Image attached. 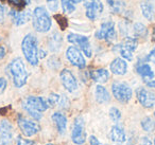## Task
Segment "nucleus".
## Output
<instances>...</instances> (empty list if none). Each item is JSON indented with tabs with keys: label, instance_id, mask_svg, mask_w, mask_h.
<instances>
[{
	"label": "nucleus",
	"instance_id": "obj_1",
	"mask_svg": "<svg viewBox=\"0 0 155 145\" xmlns=\"http://www.w3.org/2000/svg\"><path fill=\"white\" fill-rule=\"evenodd\" d=\"M22 107L33 120L39 121L43 118V112L47 110L49 105L44 98L31 95L22 101Z\"/></svg>",
	"mask_w": 155,
	"mask_h": 145
},
{
	"label": "nucleus",
	"instance_id": "obj_2",
	"mask_svg": "<svg viewBox=\"0 0 155 145\" xmlns=\"http://www.w3.org/2000/svg\"><path fill=\"white\" fill-rule=\"evenodd\" d=\"M9 71L16 88H21L26 85L28 79V72L21 58H15L12 60L11 64L9 65Z\"/></svg>",
	"mask_w": 155,
	"mask_h": 145
},
{
	"label": "nucleus",
	"instance_id": "obj_3",
	"mask_svg": "<svg viewBox=\"0 0 155 145\" xmlns=\"http://www.w3.org/2000/svg\"><path fill=\"white\" fill-rule=\"evenodd\" d=\"M21 50L26 60L32 66L38 64V49H37V39L34 35L28 34L25 36L21 43Z\"/></svg>",
	"mask_w": 155,
	"mask_h": 145
},
{
	"label": "nucleus",
	"instance_id": "obj_4",
	"mask_svg": "<svg viewBox=\"0 0 155 145\" xmlns=\"http://www.w3.org/2000/svg\"><path fill=\"white\" fill-rule=\"evenodd\" d=\"M32 24L33 28L41 33H46L51 28V17L48 11L44 7H37L33 11L32 14Z\"/></svg>",
	"mask_w": 155,
	"mask_h": 145
},
{
	"label": "nucleus",
	"instance_id": "obj_5",
	"mask_svg": "<svg viewBox=\"0 0 155 145\" xmlns=\"http://www.w3.org/2000/svg\"><path fill=\"white\" fill-rule=\"evenodd\" d=\"M138 47V40L135 37L127 36L122 40V43L116 45L114 48L115 51H118L122 58L132 62L133 60V53Z\"/></svg>",
	"mask_w": 155,
	"mask_h": 145
},
{
	"label": "nucleus",
	"instance_id": "obj_6",
	"mask_svg": "<svg viewBox=\"0 0 155 145\" xmlns=\"http://www.w3.org/2000/svg\"><path fill=\"white\" fill-rule=\"evenodd\" d=\"M112 91L115 98L120 103H127L132 98V88L123 82H115L112 86Z\"/></svg>",
	"mask_w": 155,
	"mask_h": 145
},
{
	"label": "nucleus",
	"instance_id": "obj_7",
	"mask_svg": "<svg viewBox=\"0 0 155 145\" xmlns=\"http://www.w3.org/2000/svg\"><path fill=\"white\" fill-rule=\"evenodd\" d=\"M71 139H72V142L77 145H82L85 143V140H86L85 124H84V120L81 117L75 118L74 122H73Z\"/></svg>",
	"mask_w": 155,
	"mask_h": 145
},
{
	"label": "nucleus",
	"instance_id": "obj_8",
	"mask_svg": "<svg viewBox=\"0 0 155 145\" xmlns=\"http://www.w3.org/2000/svg\"><path fill=\"white\" fill-rule=\"evenodd\" d=\"M96 37L98 39H104L107 43H113L117 37L114 22L113 21L103 22L99 30L96 32Z\"/></svg>",
	"mask_w": 155,
	"mask_h": 145
},
{
	"label": "nucleus",
	"instance_id": "obj_9",
	"mask_svg": "<svg viewBox=\"0 0 155 145\" xmlns=\"http://www.w3.org/2000/svg\"><path fill=\"white\" fill-rule=\"evenodd\" d=\"M69 43L73 44V45L78 46V47L80 48L84 54L87 56V57H91V44H89V39L87 38L86 36H83V35H79V34H71L68 35L67 37Z\"/></svg>",
	"mask_w": 155,
	"mask_h": 145
},
{
	"label": "nucleus",
	"instance_id": "obj_10",
	"mask_svg": "<svg viewBox=\"0 0 155 145\" xmlns=\"http://www.w3.org/2000/svg\"><path fill=\"white\" fill-rule=\"evenodd\" d=\"M18 126H19L20 130L22 131V134L27 137H31L33 134H36L37 132L41 130L39 125L33 120H28L26 118L19 115L18 117Z\"/></svg>",
	"mask_w": 155,
	"mask_h": 145
},
{
	"label": "nucleus",
	"instance_id": "obj_11",
	"mask_svg": "<svg viewBox=\"0 0 155 145\" xmlns=\"http://www.w3.org/2000/svg\"><path fill=\"white\" fill-rule=\"evenodd\" d=\"M84 8L86 9V16L95 20L103 12V5L101 0H84Z\"/></svg>",
	"mask_w": 155,
	"mask_h": 145
},
{
	"label": "nucleus",
	"instance_id": "obj_12",
	"mask_svg": "<svg viewBox=\"0 0 155 145\" xmlns=\"http://www.w3.org/2000/svg\"><path fill=\"white\" fill-rule=\"evenodd\" d=\"M136 96L138 102L144 108H153L155 106V93L147 90L143 87H139L136 89Z\"/></svg>",
	"mask_w": 155,
	"mask_h": 145
},
{
	"label": "nucleus",
	"instance_id": "obj_13",
	"mask_svg": "<svg viewBox=\"0 0 155 145\" xmlns=\"http://www.w3.org/2000/svg\"><path fill=\"white\" fill-rule=\"evenodd\" d=\"M66 57L68 58V60L73 65V66L78 67V68L83 69L86 66V62L84 60V56L82 55V53L80 52V50L77 47H69L66 51Z\"/></svg>",
	"mask_w": 155,
	"mask_h": 145
},
{
	"label": "nucleus",
	"instance_id": "obj_14",
	"mask_svg": "<svg viewBox=\"0 0 155 145\" xmlns=\"http://www.w3.org/2000/svg\"><path fill=\"white\" fill-rule=\"evenodd\" d=\"M13 141V127L8 120L0 122V145H11Z\"/></svg>",
	"mask_w": 155,
	"mask_h": 145
},
{
	"label": "nucleus",
	"instance_id": "obj_15",
	"mask_svg": "<svg viewBox=\"0 0 155 145\" xmlns=\"http://www.w3.org/2000/svg\"><path fill=\"white\" fill-rule=\"evenodd\" d=\"M61 81L64 88L68 92H73L78 89V82L70 70L64 69L61 72Z\"/></svg>",
	"mask_w": 155,
	"mask_h": 145
},
{
	"label": "nucleus",
	"instance_id": "obj_16",
	"mask_svg": "<svg viewBox=\"0 0 155 145\" xmlns=\"http://www.w3.org/2000/svg\"><path fill=\"white\" fill-rule=\"evenodd\" d=\"M110 138L116 144H122V143H124L125 140H127V136H125V131L122 126L120 125L113 126L110 131Z\"/></svg>",
	"mask_w": 155,
	"mask_h": 145
},
{
	"label": "nucleus",
	"instance_id": "obj_17",
	"mask_svg": "<svg viewBox=\"0 0 155 145\" xmlns=\"http://www.w3.org/2000/svg\"><path fill=\"white\" fill-rule=\"evenodd\" d=\"M110 71L116 75H124L127 71V64L123 58H115L110 63Z\"/></svg>",
	"mask_w": 155,
	"mask_h": 145
},
{
	"label": "nucleus",
	"instance_id": "obj_18",
	"mask_svg": "<svg viewBox=\"0 0 155 145\" xmlns=\"http://www.w3.org/2000/svg\"><path fill=\"white\" fill-rule=\"evenodd\" d=\"M136 71L143 79L144 82L153 79L155 76L151 66L149 64H147V63H140V64H138L137 67H136Z\"/></svg>",
	"mask_w": 155,
	"mask_h": 145
},
{
	"label": "nucleus",
	"instance_id": "obj_19",
	"mask_svg": "<svg viewBox=\"0 0 155 145\" xmlns=\"http://www.w3.org/2000/svg\"><path fill=\"white\" fill-rule=\"evenodd\" d=\"M140 9H141V13L146 19H148L149 21H153L155 19L154 5L150 1H142L140 3Z\"/></svg>",
	"mask_w": 155,
	"mask_h": 145
},
{
	"label": "nucleus",
	"instance_id": "obj_20",
	"mask_svg": "<svg viewBox=\"0 0 155 145\" xmlns=\"http://www.w3.org/2000/svg\"><path fill=\"white\" fill-rule=\"evenodd\" d=\"M52 120L56 126V129L60 134H64L67 127V118L62 112H54L52 114Z\"/></svg>",
	"mask_w": 155,
	"mask_h": 145
},
{
	"label": "nucleus",
	"instance_id": "obj_21",
	"mask_svg": "<svg viewBox=\"0 0 155 145\" xmlns=\"http://www.w3.org/2000/svg\"><path fill=\"white\" fill-rule=\"evenodd\" d=\"M62 44H63L62 36H61V34L58 32L52 33L51 36L48 38V46H49L50 51H52V52L60 51L61 47H62Z\"/></svg>",
	"mask_w": 155,
	"mask_h": 145
},
{
	"label": "nucleus",
	"instance_id": "obj_22",
	"mask_svg": "<svg viewBox=\"0 0 155 145\" xmlns=\"http://www.w3.org/2000/svg\"><path fill=\"white\" fill-rule=\"evenodd\" d=\"M11 15L16 26H22L30 19V13L28 11H12Z\"/></svg>",
	"mask_w": 155,
	"mask_h": 145
},
{
	"label": "nucleus",
	"instance_id": "obj_23",
	"mask_svg": "<svg viewBox=\"0 0 155 145\" xmlns=\"http://www.w3.org/2000/svg\"><path fill=\"white\" fill-rule=\"evenodd\" d=\"M91 77L95 82L100 84L106 83L110 79V72L105 69H97V70H93L91 72Z\"/></svg>",
	"mask_w": 155,
	"mask_h": 145
},
{
	"label": "nucleus",
	"instance_id": "obj_24",
	"mask_svg": "<svg viewBox=\"0 0 155 145\" xmlns=\"http://www.w3.org/2000/svg\"><path fill=\"white\" fill-rule=\"evenodd\" d=\"M96 100L100 104H105V103L110 102V95L105 87H103L101 85H98L96 87Z\"/></svg>",
	"mask_w": 155,
	"mask_h": 145
},
{
	"label": "nucleus",
	"instance_id": "obj_25",
	"mask_svg": "<svg viewBox=\"0 0 155 145\" xmlns=\"http://www.w3.org/2000/svg\"><path fill=\"white\" fill-rule=\"evenodd\" d=\"M108 8L114 14H122L125 11V3L123 0H106Z\"/></svg>",
	"mask_w": 155,
	"mask_h": 145
},
{
	"label": "nucleus",
	"instance_id": "obj_26",
	"mask_svg": "<svg viewBox=\"0 0 155 145\" xmlns=\"http://www.w3.org/2000/svg\"><path fill=\"white\" fill-rule=\"evenodd\" d=\"M133 31L135 38H144L148 36V29L141 22H136L133 27Z\"/></svg>",
	"mask_w": 155,
	"mask_h": 145
},
{
	"label": "nucleus",
	"instance_id": "obj_27",
	"mask_svg": "<svg viewBox=\"0 0 155 145\" xmlns=\"http://www.w3.org/2000/svg\"><path fill=\"white\" fill-rule=\"evenodd\" d=\"M141 127L144 131L147 132H152L155 130V121L150 117L144 118L141 121Z\"/></svg>",
	"mask_w": 155,
	"mask_h": 145
},
{
	"label": "nucleus",
	"instance_id": "obj_28",
	"mask_svg": "<svg viewBox=\"0 0 155 145\" xmlns=\"http://www.w3.org/2000/svg\"><path fill=\"white\" fill-rule=\"evenodd\" d=\"M62 1V8L63 11L67 14L72 13L75 11V2L74 0H61Z\"/></svg>",
	"mask_w": 155,
	"mask_h": 145
},
{
	"label": "nucleus",
	"instance_id": "obj_29",
	"mask_svg": "<svg viewBox=\"0 0 155 145\" xmlns=\"http://www.w3.org/2000/svg\"><path fill=\"white\" fill-rule=\"evenodd\" d=\"M60 101H61V95L56 93H51L48 98V105L50 107H54L56 105H60Z\"/></svg>",
	"mask_w": 155,
	"mask_h": 145
},
{
	"label": "nucleus",
	"instance_id": "obj_30",
	"mask_svg": "<svg viewBox=\"0 0 155 145\" xmlns=\"http://www.w3.org/2000/svg\"><path fill=\"white\" fill-rule=\"evenodd\" d=\"M110 118L112 119V121L114 122H119L121 119V112L118 108L116 107H112L110 109Z\"/></svg>",
	"mask_w": 155,
	"mask_h": 145
},
{
	"label": "nucleus",
	"instance_id": "obj_31",
	"mask_svg": "<svg viewBox=\"0 0 155 145\" xmlns=\"http://www.w3.org/2000/svg\"><path fill=\"white\" fill-rule=\"evenodd\" d=\"M34 142L31 140H27V139L22 138L21 136L17 137V145H33Z\"/></svg>",
	"mask_w": 155,
	"mask_h": 145
},
{
	"label": "nucleus",
	"instance_id": "obj_32",
	"mask_svg": "<svg viewBox=\"0 0 155 145\" xmlns=\"http://www.w3.org/2000/svg\"><path fill=\"white\" fill-rule=\"evenodd\" d=\"M7 1L9 3H11V5H15V7L19 8V9H20V8H24L25 5H27L25 0H7Z\"/></svg>",
	"mask_w": 155,
	"mask_h": 145
},
{
	"label": "nucleus",
	"instance_id": "obj_33",
	"mask_svg": "<svg viewBox=\"0 0 155 145\" xmlns=\"http://www.w3.org/2000/svg\"><path fill=\"white\" fill-rule=\"evenodd\" d=\"M7 79H3V77H0V94L2 93L3 91L5 90V88H7Z\"/></svg>",
	"mask_w": 155,
	"mask_h": 145
},
{
	"label": "nucleus",
	"instance_id": "obj_34",
	"mask_svg": "<svg viewBox=\"0 0 155 145\" xmlns=\"http://www.w3.org/2000/svg\"><path fill=\"white\" fill-rule=\"evenodd\" d=\"M147 60L155 65V47H154V49H153L152 51L148 54V56H147Z\"/></svg>",
	"mask_w": 155,
	"mask_h": 145
},
{
	"label": "nucleus",
	"instance_id": "obj_35",
	"mask_svg": "<svg viewBox=\"0 0 155 145\" xmlns=\"http://www.w3.org/2000/svg\"><path fill=\"white\" fill-rule=\"evenodd\" d=\"M139 145H152V142L148 137H142L139 141Z\"/></svg>",
	"mask_w": 155,
	"mask_h": 145
},
{
	"label": "nucleus",
	"instance_id": "obj_36",
	"mask_svg": "<svg viewBox=\"0 0 155 145\" xmlns=\"http://www.w3.org/2000/svg\"><path fill=\"white\" fill-rule=\"evenodd\" d=\"M89 142H91V145H102L95 136H91L89 138Z\"/></svg>",
	"mask_w": 155,
	"mask_h": 145
},
{
	"label": "nucleus",
	"instance_id": "obj_37",
	"mask_svg": "<svg viewBox=\"0 0 155 145\" xmlns=\"http://www.w3.org/2000/svg\"><path fill=\"white\" fill-rule=\"evenodd\" d=\"M146 84H147V86H148V87L155 89V79H150V81H147Z\"/></svg>",
	"mask_w": 155,
	"mask_h": 145
},
{
	"label": "nucleus",
	"instance_id": "obj_38",
	"mask_svg": "<svg viewBox=\"0 0 155 145\" xmlns=\"http://www.w3.org/2000/svg\"><path fill=\"white\" fill-rule=\"evenodd\" d=\"M5 56V49L0 46V60H2Z\"/></svg>",
	"mask_w": 155,
	"mask_h": 145
},
{
	"label": "nucleus",
	"instance_id": "obj_39",
	"mask_svg": "<svg viewBox=\"0 0 155 145\" xmlns=\"http://www.w3.org/2000/svg\"><path fill=\"white\" fill-rule=\"evenodd\" d=\"M3 15H5V10H3V7H2V5H0V22L2 21Z\"/></svg>",
	"mask_w": 155,
	"mask_h": 145
},
{
	"label": "nucleus",
	"instance_id": "obj_40",
	"mask_svg": "<svg viewBox=\"0 0 155 145\" xmlns=\"http://www.w3.org/2000/svg\"><path fill=\"white\" fill-rule=\"evenodd\" d=\"M46 56V52L44 50H38V58H44Z\"/></svg>",
	"mask_w": 155,
	"mask_h": 145
},
{
	"label": "nucleus",
	"instance_id": "obj_41",
	"mask_svg": "<svg viewBox=\"0 0 155 145\" xmlns=\"http://www.w3.org/2000/svg\"><path fill=\"white\" fill-rule=\"evenodd\" d=\"M82 1H84V0H74V2H82Z\"/></svg>",
	"mask_w": 155,
	"mask_h": 145
},
{
	"label": "nucleus",
	"instance_id": "obj_42",
	"mask_svg": "<svg viewBox=\"0 0 155 145\" xmlns=\"http://www.w3.org/2000/svg\"><path fill=\"white\" fill-rule=\"evenodd\" d=\"M25 1H26L27 5H29V3H30V0H25Z\"/></svg>",
	"mask_w": 155,
	"mask_h": 145
},
{
	"label": "nucleus",
	"instance_id": "obj_43",
	"mask_svg": "<svg viewBox=\"0 0 155 145\" xmlns=\"http://www.w3.org/2000/svg\"><path fill=\"white\" fill-rule=\"evenodd\" d=\"M153 35H154V37H155V27H154V30H153Z\"/></svg>",
	"mask_w": 155,
	"mask_h": 145
},
{
	"label": "nucleus",
	"instance_id": "obj_44",
	"mask_svg": "<svg viewBox=\"0 0 155 145\" xmlns=\"http://www.w3.org/2000/svg\"><path fill=\"white\" fill-rule=\"evenodd\" d=\"M46 145H54V144H52V143H49V144H46Z\"/></svg>",
	"mask_w": 155,
	"mask_h": 145
},
{
	"label": "nucleus",
	"instance_id": "obj_45",
	"mask_svg": "<svg viewBox=\"0 0 155 145\" xmlns=\"http://www.w3.org/2000/svg\"><path fill=\"white\" fill-rule=\"evenodd\" d=\"M48 1H50V2H51V1H55V0H48Z\"/></svg>",
	"mask_w": 155,
	"mask_h": 145
},
{
	"label": "nucleus",
	"instance_id": "obj_46",
	"mask_svg": "<svg viewBox=\"0 0 155 145\" xmlns=\"http://www.w3.org/2000/svg\"><path fill=\"white\" fill-rule=\"evenodd\" d=\"M154 145H155V139H154Z\"/></svg>",
	"mask_w": 155,
	"mask_h": 145
},
{
	"label": "nucleus",
	"instance_id": "obj_47",
	"mask_svg": "<svg viewBox=\"0 0 155 145\" xmlns=\"http://www.w3.org/2000/svg\"><path fill=\"white\" fill-rule=\"evenodd\" d=\"M154 117H155V111H154Z\"/></svg>",
	"mask_w": 155,
	"mask_h": 145
}]
</instances>
